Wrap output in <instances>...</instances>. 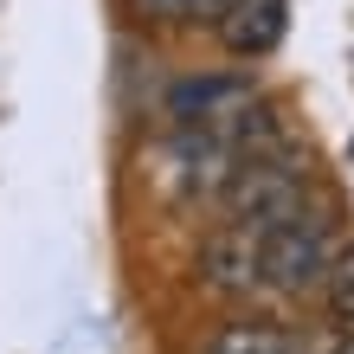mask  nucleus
I'll list each match as a JSON object with an SVG mask.
<instances>
[{
	"label": "nucleus",
	"mask_w": 354,
	"mask_h": 354,
	"mask_svg": "<svg viewBox=\"0 0 354 354\" xmlns=\"http://www.w3.org/2000/svg\"><path fill=\"white\" fill-rule=\"evenodd\" d=\"M309 194H316V161H309L303 142H283V149H270V155H252V161H239L232 180H225V219H239V225H252V232H277L283 219H297Z\"/></svg>",
	"instance_id": "obj_1"
},
{
	"label": "nucleus",
	"mask_w": 354,
	"mask_h": 354,
	"mask_svg": "<svg viewBox=\"0 0 354 354\" xmlns=\"http://www.w3.org/2000/svg\"><path fill=\"white\" fill-rule=\"evenodd\" d=\"M322 303H328V322L354 328V239L335 252V264H328V283H322Z\"/></svg>",
	"instance_id": "obj_8"
},
{
	"label": "nucleus",
	"mask_w": 354,
	"mask_h": 354,
	"mask_svg": "<svg viewBox=\"0 0 354 354\" xmlns=\"http://www.w3.org/2000/svg\"><path fill=\"white\" fill-rule=\"evenodd\" d=\"M213 32H219V46L245 58V65H258V58H270L283 46V32H290V0H232L219 19H213Z\"/></svg>",
	"instance_id": "obj_6"
},
{
	"label": "nucleus",
	"mask_w": 354,
	"mask_h": 354,
	"mask_svg": "<svg viewBox=\"0 0 354 354\" xmlns=\"http://www.w3.org/2000/svg\"><path fill=\"white\" fill-rule=\"evenodd\" d=\"M168 187L174 194H187V200H219L225 194V180H232V168H239V149L225 142L219 129H206V122H194V129H174L168 136Z\"/></svg>",
	"instance_id": "obj_3"
},
{
	"label": "nucleus",
	"mask_w": 354,
	"mask_h": 354,
	"mask_svg": "<svg viewBox=\"0 0 354 354\" xmlns=\"http://www.w3.org/2000/svg\"><path fill=\"white\" fill-rule=\"evenodd\" d=\"M142 19H161V26H200V19H219L232 0H136Z\"/></svg>",
	"instance_id": "obj_9"
},
{
	"label": "nucleus",
	"mask_w": 354,
	"mask_h": 354,
	"mask_svg": "<svg viewBox=\"0 0 354 354\" xmlns=\"http://www.w3.org/2000/svg\"><path fill=\"white\" fill-rule=\"evenodd\" d=\"M252 97H258L252 71H200V77H180V84L161 97V116H168L174 129H194V122H225Z\"/></svg>",
	"instance_id": "obj_5"
},
{
	"label": "nucleus",
	"mask_w": 354,
	"mask_h": 354,
	"mask_svg": "<svg viewBox=\"0 0 354 354\" xmlns=\"http://www.w3.org/2000/svg\"><path fill=\"white\" fill-rule=\"evenodd\" d=\"M200 354H290V335L270 322H225Z\"/></svg>",
	"instance_id": "obj_7"
},
{
	"label": "nucleus",
	"mask_w": 354,
	"mask_h": 354,
	"mask_svg": "<svg viewBox=\"0 0 354 354\" xmlns=\"http://www.w3.org/2000/svg\"><path fill=\"white\" fill-rule=\"evenodd\" d=\"M200 283L213 297H252L264 290V232L225 219L200 239Z\"/></svg>",
	"instance_id": "obj_4"
},
{
	"label": "nucleus",
	"mask_w": 354,
	"mask_h": 354,
	"mask_svg": "<svg viewBox=\"0 0 354 354\" xmlns=\"http://www.w3.org/2000/svg\"><path fill=\"white\" fill-rule=\"evenodd\" d=\"M328 354H354V328H342V342H328Z\"/></svg>",
	"instance_id": "obj_11"
},
{
	"label": "nucleus",
	"mask_w": 354,
	"mask_h": 354,
	"mask_svg": "<svg viewBox=\"0 0 354 354\" xmlns=\"http://www.w3.org/2000/svg\"><path fill=\"white\" fill-rule=\"evenodd\" d=\"M290 354H328L322 342H303V335H290Z\"/></svg>",
	"instance_id": "obj_10"
},
{
	"label": "nucleus",
	"mask_w": 354,
	"mask_h": 354,
	"mask_svg": "<svg viewBox=\"0 0 354 354\" xmlns=\"http://www.w3.org/2000/svg\"><path fill=\"white\" fill-rule=\"evenodd\" d=\"M342 225L328 206H303L297 219H283L277 232H264V283L283 297H316L328 283V264L342 252Z\"/></svg>",
	"instance_id": "obj_2"
}]
</instances>
